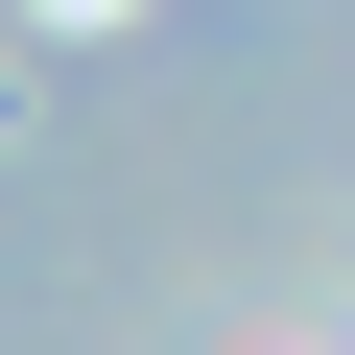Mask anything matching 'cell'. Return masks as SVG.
Masks as SVG:
<instances>
[{"label": "cell", "mask_w": 355, "mask_h": 355, "mask_svg": "<svg viewBox=\"0 0 355 355\" xmlns=\"http://www.w3.org/2000/svg\"><path fill=\"white\" fill-rule=\"evenodd\" d=\"M48 24H95V0H48Z\"/></svg>", "instance_id": "1"}]
</instances>
